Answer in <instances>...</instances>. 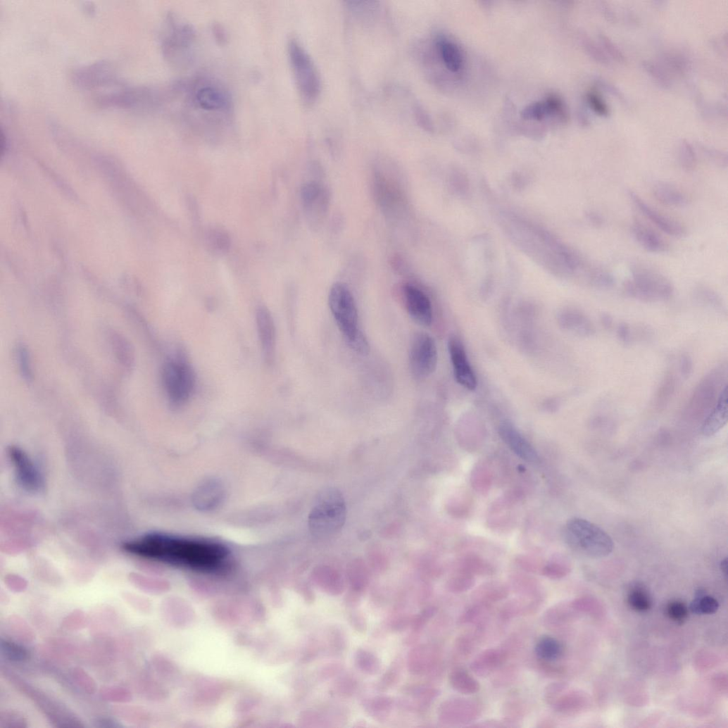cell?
Wrapping results in <instances>:
<instances>
[{"instance_id":"obj_30","label":"cell","mask_w":728,"mask_h":728,"mask_svg":"<svg viewBox=\"0 0 728 728\" xmlns=\"http://www.w3.org/2000/svg\"><path fill=\"white\" fill-rule=\"evenodd\" d=\"M537 658L544 663H551L558 660L563 653L560 643L555 638L544 636L540 638L535 646Z\"/></svg>"},{"instance_id":"obj_7","label":"cell","mask_w":728,"mask_h":728,"mask_svg":"<svg viewBox=\"0 0 728 728\" xmlns=\"http://www.w3.org/2000/svg\"><path fill=\"white\" fill-rule=\"evenodd\" d=\"M287 53L297 90L302 102L313 106L320 96L322 81L313 58L296 39H290Z\"/></svg>"},{"instance_id":"obj_49","label":"cell","mask_w":728,"mask_h":728,"mask_svg":"<svg viewBox=\"0 0 728 728\" xmlns=\"http://www.w3.org/2000/svg\"><path fill=\"white\" fill-rule=\"evenodd\" d=\"M350 622L352 627L359 632H364L367 630V621L362 613L359 612L353 613L350 615Z\"/></svg>"},{"instance_id":"obj_20","label":"cell","mask_w":728,"mask_h":728,"mask_svg":"<svg viewBox=\"0 0 728 728\" xmlns=\"http://www.w3.org/2000/svg\"><path fill=\"white\" fill-rule=\"evenodd\" d=\"M506 660V653L498 648H489L477 655L470 665L471 670L479 677H487Z\"/></svg>"},{"instance_id":"obj_22","label":"cell","mask_w":728,"mask_h":728,"mask_svg":"<svg viewBox=\"0 0 728 728\" xmlns=\"http://www.w3.org/2000/svg\"><path fill=\"white\" fill-rule=\"evenodd\" d=\"M224 489L220 482L208 481L200 486L194 493V502L201 510H211L220 503Z\"/></svg>"},{"instance_id":"obj_1","label":"cell","mask_w":728,"mask_h":728,"mask_svg":"<svg viewBox=\"0 0 728 728\" xmlns=\"http://www.w3.org/2000/svg\"><path fill=\"white\" fill-rule=\"evenodd\" d=\"M123 550L142 559L208 571L221 567L230 553L218 543L159 533L129 540L123 544Z\"/></svg>"},{"instance_id":"obj_3","label":"cell","mask_w":728,"mask_h":728,"mask_svg":"<svg viewBox=\"0 0 728 728\" xmlns=\"http://www.w3.org/2000/svg\"><path fill=\"white\" fill-rule=\"evenodd\" d=\"M346 506L341 492L334 487L320 491L315 498L309 516L312 535L319 539L335 536L346 520Z\"/></svg>"},{"instance_id":"obj_11","label":"cell","mask_w":728,"mask_h":728,"mask_svg":"<svg viewBox=\"0 0 728 728\" xmlns=\"http://www.w3.org/2000/svg\"><path fill=\"white\" fill-rule=\"evenodd\" d=\"M482 713V705L473 699L454 698L441 704L439 720L446 724L459 726L476 721Z\"/></svg>"},{"instance_id":"obj_29","label":"cell","mask_w":728,"mask_h":728,"mask_svg":"<svg viewBox=\"0 0 728 728\" xmlns=\"http://www.w3.org/2000/svg\"><path fill=\"white\" fill-rule=\"evenodd\" d=\"M449 682L452 688L462 694L472 695L480 690L478 681L463 669L453 670L450 674Z\"/></svg>"},{"instance_id":"obj_51","label":"cell","mask_w":728,"mask_h":728,"mask_svg":"<svg viewBox=\"0 0 728 728\" xmlns=\"http://www.w3.org/2000/svg\"><path fill=\"white\" fill-rule=\"evenodd\" d=\"M617 336L625 344H629L631 341V331L629 326L626 323L620 324L617 329Z\"/></svg>"},{"instance_id":"obj_42","label":"cell","mask_w":728,"mask_h":728,"mask_svg":"<svg viewBox=\"0 0 728 728\" xmlns=\"http://www.w3.org/2000/svg\"><path fill=\"white\" fill-rule=\"evenodd\" d=\"M568 572L567 567L557 561H551L541 569L543 575L550 579H560L565 576Z\"/></svg>"},{"instance_id":"obj_44","label":"cell","mask_w":728,"mask_h":728,"mask_svg":"<svg viewBox=\"0 0 728 728\" xmlns=\"http://www.w3.org/2000/svg\"><path fill=\"white\" fill-rule=\"evenodd\" d=\"M17 358L22 375L25 379H30L32 377V370L30 357L26 349L23 347L18 349Z\"/></svg>"},{"instance_id":"obj_34","label":"cell","mask_w":728,"mask_h":728,"mask_svg":"<svg viewBox=\"0 0 728 728\" xmlns=\"http://www.w3.org/2000/svg\"><path fill=\"white\" fill-rule=\"evenodd\" d=\"M208 247L215 253H227L231 247V239L229 234L221 230L213 229L206 235Z\"/></svg>"},{"instance_id":"obj_53","label":"cell","mask_w":728,"mask_h":728,"mask_svg":"<svg viewBox=\"0 0 728 728\" xmlns=\"http://www.w3.org/2000/svg\"><path fill=\"white\" fill-rule=\"evenodd\" d=\"M592 106L601 114H606L608 113V108L603 103L602 100L595 94H591L589 97Z\"/></svg>"},{"instance_id":"obj_26","label":"cell","mask_w":728,"mask_h":728,"mask_svg":"<svg viewBox=\"0 0 728 728\" xmlns=\"http://www.w3.org/2000/svg\"><path fill=\"white\" fill-rule=\"evenodd\" d=\"M541 602L528 598L512 600L502 607L499 613L500 617L502 620H508L519 616L533 614L537 611Z\"/></svg>"},{"instance_id":"obj_19","label":"cell","mask_w":728,"mask_h":728,"mask_svg":"<svg viewBox=\"0 0 728 728\" xmlns=\"http://www.w3.org/2000/svg\"><path fill=\"white\" fill-rule=\"evenodd\" d=\"M727 395V387L725 386L719 395L715 407L703 422L701 431L704 436H713L727 424L728 419Z\"/></svg>"},{"instance_id":"obj_39","label":"cell","mask_w":728,"mask_h":728,"mask_svg":"<svg viewBox=\"0 0 728 728\" xmlns=\"http://www.w3.org/2000/svg\"><path fill=\"white\" fill-rule=\"evenodd\" d=\"M489 606V605L475 603L461 615L459 619L460 624H480Z\"/></svg>"},{"instance_id":"obj_55","label":"cell","mask_w":728,"mask_h":728,"mask_svg":"<svg viewBox=\"0 0 728 728\" xmlns=\"http://www.w3.org/2000/svg\"><path fill=\"white\" fill-rule=\"evenodd\" d=\"M720 569L722 572L726 575L727 571V558H725L721 561Z\"/></svg>"},{"instance_id":"obj_5","label":"cell","mask_w":728,"mask_h":728,"mask_svg":"<svg viewBox=\"0 0 728 728\" xmlns=\"http://www.w3.org/2000/svg\"><path fill=\"white\" fill-rule=\"evenodd\" d=\"M564 537L572 550L591 558L607 557L614 549V542L610 535L584 519L569 520L564 529Z\"/></svg>"},{"instance_id":"obj_27","label":"cell","mask_w":728,"mask_h":728,"mask_svg":"<svg viewBox=\"0 0 728 728\" xmlns=\"http://www.w3.org/2000/svg\"><path fill=\"white\" fill-rule=\"evenodd\" d=\"M653 195L661 203L674 207H684L688 205L689 199L675 186L667 182H660L655 184Z\"/></svg>"},{"instance_id":"obj_35","label":"cell","mask_w":728,"mask_h":728,"mask_svg":"<svg viewBox=\"0 0 728 728\" xmlns=\"http://www.w3.org/2000/svg\"><path fill=\"white\" fill-rule=\"evenodd\" d=\"M474 576L461 570L448 582L447 588L453 594H459L468 591L475 586Z\"/></svg>"},{"instance_id":"obj_6","label":"cell","mask_w":728,"mask_h":728,"mask_svg":"<svg viewBox=\"0 0 728 728\" xmlns=\"http://www.w3.org/2000/svg\"><path fill=\"white\" fill-rule=\"evenodd\" d=\"M631 273L624 284L629 297L646 303L667 301L672 297L674 286L662 272L636 263L632 265Z\"/></svg>"},{"instance_id":"obj_2","label":"cell","mask_w":728,"mask_h":728,"mask_svg":"<svg viewBox=\"0 0 728 728\" xmlns=\"http://www.w3.org/2000/svg\"><path fill=\"white\" fill-rule=\"evenodd\" d=\"M187 122L200 134L215 138L232 125L234 103L226 87L211 77H200L177 85Z\"/></svg>"},{"instance_id":"obj_25","label":"cell","mask_w":728,"mask_h":728,"mask_svg":"<svg viewBox=\"0 0 728 728\" xmlns=\"http://www.w3.org/2000/svg\"><path fill=\"white\" fill-rule=\"evenodd\" d=\"M301 196L309 211L315 208L317 212H325L328 196L325 189L319 183L310 182L303 185Z\"/></svg>"},{"instance_id":"obj_54","label":"cell","mask_w":728,"mask_h":728,"mask_svg":"<svg viewBox=\"0 0 728 728\" xmlns=\"http://www.w3.org/2000/svg\"><path fill=\"white\" fill-rule=\"evenodd\" d=\"M602 325L607 330H610L613 327V319L610 314L603 313L601 317Z\"/></svg>"},{"instance_id":"obj_41","label":"cell","mask_w":728,"mask_h":728,"mask_svg":"<svg viewBox=\"0 0 728 728\" xmlns=\"http://www.w3.org/2000/svg\"><path fill=\"white\" fill-rule=\"evenodd\" d=\"M667 613L669 617L674 622L682 623L686 620L689 615V610L683 603L673 601L667 608Z\"/></svg>"},{"instance_id":"obj_17","label":"cell","mask_w":728,"mask_h":728,"mask_svg":"<svg viewBox=\"0 0 728 728\" xmlns=\"http://www.w3.org/2000/svg\"><path fill=\"white\" fill-rule=\"evenodd\" d=\"M628 196L636 207L663 232L677 238L686 235V230L682 225L653 209L635 192L629 190Z\"/></svg>"},{"instance_id":"obj_12","label":"cell","mask_w":728,"mask_h":728,"mask_svg":"<svg viewBox=\"0 0 728 728\" xmlns=\"http://www.w3.org/2000/svg\"><path fill=\"white\" fill-rule=\"evenodd\" d=\"M720 376L718 371L713 372L698 384L689 403L686 413L702 418L703 420L706 418L717 403L718 387L722 382Z\"/></svg>"},{"instance_id":"obj_10","label":"cell","mask_w":728,"mask_h":728,"mask_svg":"<svg viewBox=\"0 0 728 728\" xmlns=\"http://www.w3.org/2000/svg\"><path fill=\"white\" fill-rule=\"evenodd\" d=\"M439 354L434 339L426 333L416 334L411 342L409 363L416 379H425L435 371Z\"/></svg>"},{"instance_id":"obj_48","label":"cell","mask_w":728,"mask_h":728,"mask_svg":"<svg viewBox=\"0 0 728 728\" xmlns=\"http://www.w3.org/2000/svg\"><path fill=\"white\" fill-rule=\"evenodd\" d=\"M682 168L686 171H691L695 168V157L692 150L688 146L683 148L681 155Z\"/></svg>"},{"instance_id":"obj_46","label":"cell","mask_w":728,"mask_h":728,"mask_svg":"<svg viewBox=\"0 0 728 728\" xmlns=\"http://www.w3.org/2000/svg\"><path fill=\"white\" fill-rule=\"evenodd\" d=\"M565 688L563 683L556 682L548 684L544 690V700L547 704L551 705L553 702L560 695Z\"/></svg>"},{"instance_id":"obj_8","label":"cell","mask_w":728,"mask_h":728,"mask_svg":"<svg viewBox=\"0 0 728 728\" xmlns=\"http://www.w3.org/2000/svg\"><path fill=\"white\" fill-rule=\"evenodd\" d=\"M196 33L191 25L178 17H168L163 48L165 57L177 68H185L194 61Z\"/></svg>"},{"instance_id":"obj_52","label":"cell","mask_w":728,"mask_h":728,"mask_svg":"<svg viewBox=\"0 0 728 728\" xmlns=\"http://www.w3.org/2000/svg\"><path fill=\"white\" fill-rule=\"evenodd\" d=\"M588 220L596 228L602 227L605 223L604 218L597 211H590L586 214Z\"/></svg>"},{"instance_id":"obj_24","label":"cell","mask_w":728,"mask_h":728,"mask_svg":"<svg viewBox=\"0 0 728 728\" xmlns=\"http://www.w3.org/2000/svg\"><path fill=\"white\" fill-rule=\"evenodd\" d=\"M508 587L498 582H487L477 588L472 594L475 603L490 605L504 600L508 596Z\"/></svg>"},{"instance_id":"obj_36","label":"cell","mask_w":728,"mask_h":728,"mask_svg":"<svg viewBox=\"0 0 728 728\" xmlns=\"http://www.w3.org/2000/svg\"><path fill=\"white\" fill-rule=\"evenodd\" d=\"M698 596L691 605V610L696 615H711L715 613L719 607L717 601L713 597L703 596V592H698Z\"/></svg>"},{"instance_id":"obj_23","label":"cell","mask_w":728,"mask_h":728,"mask_svg":"<svg viewBox=\"0 0 728 728\" xmlns=\"http://www.w3.org/2000/svg\"><path fill=\"white\" fill-rule=\"evenodd\" d=\"M563 329L579 336L591 337L596 334L593 322L584 315L576 310L563 312L558 318Z\"/></svg>"},{"instance_id":"obj_50","label":"cell","mask_w":728,"mask_h":728,"mask_svg":"<svg viewBox=\"0 0 728 728\" xmlns=\"http://www.w3.org/2000/svg\"><path fill=\"white\" fill-rule=\"evenodd\" d=\"M680 370L682 375L688 379L693 372V361L688 354H683L680 359Z\"/></svg>"},{"instance_id":"obj_21","label":"cell","mask_w":728,"mask_h":728,"mask_svg":"<svg viewBox=\"0 0 728 728\" xmlns=\"http://www.w3.org/2000/svg\"><path fill=\"white\" fill-rule=\"evenodd\" d=\"M632 233L638 244L648 252L663 253L668 251L669 247L665 241L638 220L633 222Z\"/></svg>"},{"instance_id":"obj_15","label":"cell","mask_w":728,"mask_h":728,"mask_svg":"<svg viewBox=\"0 0 728 728\" xmlns=\"http://www.w3.org/2000/svg\"><path fill=\"white\" fill-rule=\"evenodd\" d=\"M403 296L410 316L422 325H430L433 319L432 305L422 291L411 284H406L403 287Z\"/></svg>"},{"instance_id":"obj_31","label":"cell","mask_w":728,"mask_h":728,"mask_svg":"<svg viewBox=\"0 0 728 728\" xmlns=\"http://www.w3.org/2000/svg\"><path fill=\"white\" fill-rule=\"evenodd\" d=\"M438 47L447 68L452 72L459 71L463 66V61L461 51L457 45L441 39L438 42Z\"/></svg>"},{"instance_id":"obj_18","label":"cell","mask_w":728,"mask_h":728,"mask_svg":"<svg viewBox=\"0 0 728 728\" xmlns=\"http://www.w3.org/2000/svg\"><path fill=\"white\" fill-rule=\"evenodd\" d=\"M258 336L267 361L273 359L275 346V327L272 316L265 307H260L256 312Z\"/></svg>"},{"instance_id":"obj_9","label":"cell","mask_w":728,"mask_h":728,"mask_svg":"<svg viewBox=\"0 0 728 728\" xmlns=\"http://www.w3.org/2000/svg\"><path fill=\"white\" fill-rule=\"evenodd\" d=\"M163 380L172 405L180 407L187 403L195 387L194 374L188 364L179 360L167 363Z\"/></svg>"},{"instance_id":"obj_33","label":"cell","mask_w":728,"mask_h":728,"mask_svg":"<svg viewBox=\"0 0 728 728\" xmlns=\"http://www.w3.org/2000/svg\"><path fill=\"white\" fill-rule=\"evenodd\" d=\"M355 665L363 673L377 674L381 668L379 660L374 653L363 649H358L355 653Z\"/></svg>"},{"instance_id":"obj_16","label":"cell","mask_w":728,"mask_h":728,"mask_svg":"<svg viewBox=\"0 0 728 728\" xmlns=\"http://www.w3.org/2000/svg\"><path fill=\"white\" fill-rule=\"evenodd\" d=\"M498 434L504 444L518 457L531 463L539 462L537 452L513 424L503 422L498 427Z\"/></svg>"},{"instance_id":"obj_4","label":"cell","mask_w":728,"mask_h":728,"mask_svg":"<svg viewBox=\"0 0 728 728\" xmlns=\"http://www.w3.org/2000/svg\"><path fill=\"white\" fill-rule=\"evenodd\" d=\"M329 305L348 345L358 353H368L370 344L358 328V310L354 299L344 284L337 282L333 284L330 291Z\"/></svg>"},{"instance_id":"obj_40","label":"cell","mask_w":728,"mask_h":728,"mask_svg":"<svg viewBox=\"0 0 728 728\" xmlns=\"http://www.w3.org/2000/svg\"><path fill=\"white\" fill-rule=\"evenodd\" d=\"M675 391V380L672 375L667 376L661 387L657 396V403L660 408H663L670 401Z\"/></svg>"},{"instance_id":"obj_45","label":"cell","mask_w":728,"mask_h":728,"mask_svg":"<svg viewBox=\"0 0 728 728\" xmlns=\"http://www.w3.org/2000/svg\"><path fill=\"white\" fill-rule=\"evenodd\" d=\"M696 294L701 301L706 302L710 305L718 306L720 305V299L717 295L713 292V291L706 287L699 286L696 291Z\"/></svg>"},{"instance_id":"obj_14","label":"cell","mask_w":728,"mask_h":728,"mask_svg":"<svg viewBox=\"0 0 728 728\" xmlns=\"http://www.w3.org/2000/svg\"><path fill=\"white\" fill-rule=\"evenodd\" d=\"M448 351L456 382L463 388L473 391L477 387L476 375L470 363L465 348L456 337L448 341Z\"/></svg>"},{"instance_id":"obj_13","label":"cell","mask_w":728,"mask_h":728,"mask_svg":"<svg viewBox=\"0 0 728 728\" xmlns=\"http://www.w3.org/2000/svg\"><path fill=\"white\" fill-rule=\"evenodd\" d=\"M8 456L19 484L26 491H39L43 486L42 476L29 456L17 447H11Z\"/></svg>"},{"instance_id":"obj_32","label":"cell","mask_w":728,"mask_h":728,"mask_svg":"<svg viewBox=\"0 0 728 728\" xmlns=\"http://www.w3.org/2000/svg\"><path fill=\"white\" fill-rule=\"evenodd\" d=\"M316 584L326 594L337 596L344 591L343 582L339 576L331 571H320L316 573Z\"/></svg>"},{"instance_id":"obj_43","label":"cell","mask_w":728,"mask_h":728,"mask_svg":"<svg viewBox=\"0 0 728 728\" xmlns=\"http://www.w3.org/2000/svg\"><path fill=\"white\" fill-rule=\"evenodd\" d=\"M392 705L393 702L391 698L388 697H378L370 702V709L371 712L375 713V715L383 717L387 715V713L390 712Z\"/></svg>"},{"instance_id":"obj_38","label":"cell","mask_w":728,"mask_h":728,"mask_svg":"<svg viewBox=\"0 0 728 728\" xmlns=\"http://www.w3.org/2000/svg\"><path fill=\"white\" fill-rule=\"evenodd\" d=\"M628 603L633 610L641 613L648 611L651 606L648 594L640 588H636L630 592Z\"/></svg>"},{"instance_id":"obj_28","label":"cell","mask_w":728,"mask_h":728,"mask_svg":"<svg viewBox=\"0 0 728 728\" xmlns=\"http://www.w3.org/2000/svg\"><path fill=\"white\" fill-rule=\"evenodd\" d=\"M563 112V106L559 99L551 97L544 102H536L527 106L522 111L523 118L528 120H542L546 115Z\"/></svg>"},{"instance_id":"obj_47","label":"cell","mask_w":728,"mask_h":728,"mask_svg":"<svg viewBox=\"0 0 728 728\" xmlns=\"http://www.w3.org/2000/svg\"><path fill=\"white\" fill-rule=\"evenodd\" d=\"M437 613V608L434 607H428L425 608L420 615L416 617L413 621V627L415 631L418 632L421 630L427 623Z\"/></svg>"},{"instance_id":"obj_37","label":"cell","mask_w":728,"mask_h":728,"mask_svg":"<svg viewBox=\"0 0 728 728\" xmlns=\"http://www.w3.org/2000/svg\"><path fill=\"white\" fill-rule=\"evenodd\" d=\"M589 278L592 285L598 289H610L615 282L613 275L600 267H595L591 270Z\"/></svg>"}]
</instances>
